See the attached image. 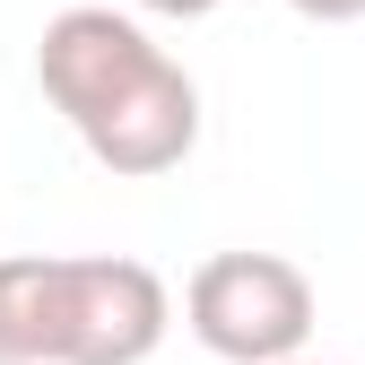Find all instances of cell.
<instances>
[{"label": "cell", "mask_w": 365, "mask_h": 365, "mask_svg": "<svg viewBox=\"0 0 365 365\" xmlns=\"http://www.w3.org/2000/svg\"><path fill=\"white\" fill-rule=\"evenodd\" d=\"M35 78L53 96V113L78 130V148L122 182H157L200 148L192 70L122 9H96V0L61 9L35 43Z\"/></svg>", "instance_id": "cell-1"}, {"label": "cell", "mask_w": 365, "mask_h": 365, "mask_svg": "<svg viewBox=\"0 0 365 365\" xmlns=\"http://www.w3.org/2000/svg\"><path fill=\"white\" fill-rule=\"evenodd\" d=\"M174 296L130 252H9L0 261V365H148Z\"/></svg>", "instance_id": "cell-2"}, {"label": "cell", "mask_w": 365, "mask_h": 365, "mask_svg": "<svg viewBox=\"0 0 365 365\" xmlns=\"http://www.w3.org/2000/svg\"><path fill=\"white\" fill-rule=\"evenodd\" d=\"M182 331L226 365H287L313 339V279L287 252H209L182 287Z\"/></svg>", "instance_id": "cell-3"}, {"label": "cell", "mask_w": 365, "mask_h": 365, "mask_svg": "<svg viewBox=\"0 0 365 365\" xmlns=\"http://www.w3.org/2000/svg\"><path fill=\"white\" fill-rule=\"evenodd\" d=\"M296 18H322V26H348V18H365V0H287Z\"/></svg>", "instance_id": "cell-4"}, {"label": "cell", "mask_w": 365, "mask_h": 365, "mask_svg": "<svg viewBox=\"0 0 365 365\" xmlns=\"http://www.w3.org/2000/svg\"><path fill=\"white\" fill-rule=\"evenodd\" d=\"M140 9H157V18H209L217 0H140Z\"/></svg>", "instance_id": "cell-5"}, {"label": "cell", "mask_w": 365, "mask_h": 365, "mask_svg": "<svg viewBox=\"0 0 365 365\" xmlns=\"http://www.w3.org/2000/svg\"><path fill=\"white\" fill-rule=\"evenodd\" d=\"M287 365H331V356H287Z\"/></svg>", "instance_id": "cell-6"}]
</instances>
